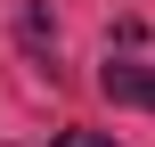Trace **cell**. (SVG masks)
Wrapping results in <instances>:
<instances>
[{
	"mask_svg": "<svg viewBox=\"0 0 155 147\" xmlns=\"http://www.w3.org/2000/svg\"><path fill=\"white\" fill-rule=\"evenodd\" d=\"M98 90H106L114 106H155V65H139V57H106Z\"/></svg>",
	"mask_w": 155,
	"mask_h": 147,
	"instance_id": "6da1fadb",
	"label": "cell"
},
{
	"mask_svg": "<svg viewBox=\"0 0 155 147\" xmlns=\"http://www.w3.org/2000/svg\"><path fill=\"white\" fill-rule=\"evenodd\" d=\"M57 147H114L106 131H57Z\"/></svg>",
	"mask_w": 155,
	"mask_h": 147,
	"instance_id": "7a4b0ae2",
	"label": "cell"
}]
</instances>
